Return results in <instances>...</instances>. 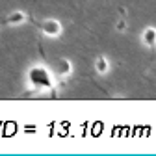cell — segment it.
I'll return each instance as SVG.
<instances>
[{
    "label": "cell",
    "mask_w": 156,
    "mask_h": 156,
    "mask_svg": "<svg viewBox=\"0 0 156 156\" xmlns=\"http://www.w3.org/2000/svg\"><path fill=\"white\" fill-rule=\"evenodd\" d=\"M54 73L58 76H69L73 73V63L67 58H58L56 63H54Z\"/></svg>",
    "instance_id": "3"
},
{
    "label": "cell",
    "mask_w": 156,
    "mask_h": 156,
    "mask_svg": "<svg viewBox=\"0 0 156 156\" xmlns=\"http://www.w3.org/2000/svg\"><path fill=\"white\" fill-rule=\"evenodd\" d=\"M26 19H28V15H26L24 11H21V9H17V11L9 13V15L6 17V24H9V26H19V24H23V23H26Z\"/></svg>",
    "instance_id": "5"
},
{
    "label": "cell",
    "mask_w": 156,
    "mask_h": 156,
    "mask_svg": "<svg viewBox=\"0 0 156 156\" xmlns=\"http://www.w3.org/2000/svg\"><path fill=\"white\" fill-rule=\"evenodd\" d=\"M93 67H95V71L99 73V74H106V73L110 71V62H108V58H106V56H99V58L95 60Z\"/></svg>",
    "instance_id": "6"
},
{
    "label": "cell",
    "mask_w": 156,
    "mask_h": 156,
    "mask_svg": "<svg viewBox=\"0 0 156 156\" xmlns=\"http://www.w3.org/2000/svg\"><path fill=\"white\" fill-rule=\"evenodd\" d=\"M141 43L147 48H156V28L154 26H147L141 34Z\"/></svg>",
    "instance_id": "4"
},
{
    "label": "cell",
    "mask_w": 156,
    "mask_h": 156,
    "mask_svg": "<svg viewBox=\"0 0 156 156\" xmlns=\"http://www.w3.org/2000/svg\"><path fill=\"white\" fill-rule=\"evenodd\" d=\"M125 30H126V23L119 21V23H117V32H125Z\"/></svg>",
    "instance_id": "7"
},
{
    "label": "cell",
    "mask_w": 156,
    "mask_h": 156,
    "mask_svg": "<svg viewBox=\"0 0 156 156\" xmlns=\"http://www.w3.org/2000/svg\"><path fill=\"white\" fill-rule=\"evenodd\" d=\"M62 23L58 21V19H45V21L41 23V32L47 35V37H58L62 35Z\"/></svg>",
    "instance_id": "2"
},
{
    "label": "cell",
    "mask_w": 156,
    "mask_h": 156,
    "mask_svg": "<svg viewBox=\"0 0 156 156\" xmlns=\"http://www.w3.org/2000/svg\"><path fill=\"white\" fill-rule=\"evenodd\" d=\"M28 76V84L30 87L34 89H39V91H48L54 87V80H52V74L48 73V69L45 65H34L28 69L26 73Z\"/></svg>",
    "instance_id": "1"
}]
</instances>
